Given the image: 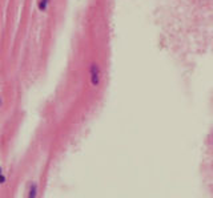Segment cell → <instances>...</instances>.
<instances>
[{
    "instance_id": "2",
    "label": "cell",
    "mask_w": 213,
    "mask_h": 198,
    "mask_svg": "<svg viewBox=\"0 0 213 198\" xmlns=\"http://www.w3.org/2000/svg\"><path fill=\"white\" fill-rule=\"evenodd\" d=\"M48 0H40V10H45Z\"/></svg>"
},
{
    "instance_id": "1",
    "label": "cell",
    "mask_w": 213,
    "mask_h": 198,
    "mask_svg": "<svg viewBox=\"0 0 213 198\" xmlns=\"http://www.w3.org/2000/svg\"><path fill=\"white\" fill-rule=\"evenodd\" d=\"M91 75H92V84L97 85L99 84V67L96 64H93L91 68Z\"/></svg>"
}]
</instances>
